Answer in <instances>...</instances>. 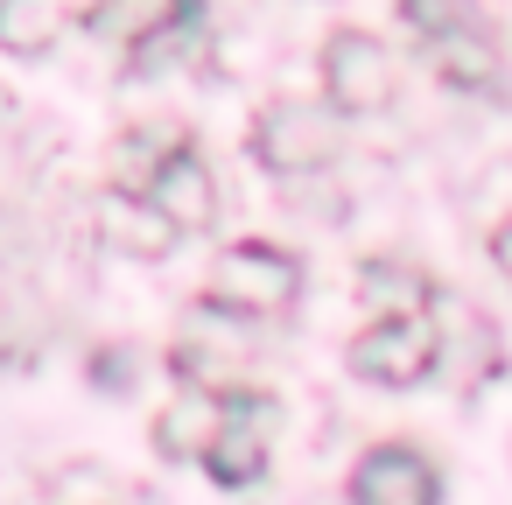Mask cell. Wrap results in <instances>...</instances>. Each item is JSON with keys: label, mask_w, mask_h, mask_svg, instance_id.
I'll list each match as a JSON object with an SVG mask.
<instances>
[{"label": "cell", "mask_w": 512, "mask_h": 505, "mask_svg": "<svg viewBox=\"0 0 512 505\" xmlns=\"http://www.w3.org/2000/svg\"><path fill=\"white\" fill-rule=\"evenodd\" d=\"M400 22L421 36L428 64L442 85L456 92H491L505 78V57H498V36L484 29V15L470 0H400Z\"/></svg>", "instance_id": "6da1fadb"}, {"label": "cell", "mask_w": 512, "mask_h": 505, "mask_svg": "<svg viewBox=\"0 0 512 505\" xmlns=\"http://www.w3.org/2000/svg\"><path fill=\"white\" fill-rule=\"evenodd\" d=\"M302 295V260L267 246V239H239L211 260V288L204 302L232 309V316H281L288 302Z\"/></svg>", "instance_id": "7a4b0ae2"}, {"label": "cell", "mask_w": 512, "mask_h": 505, "mask_svg": "<svg viewBox=\"0 0 512 505\" xmlns=\"http://www.w3.org/2000/svg\"><path fill=\"white\" fill-rule=\"evenodd\" d=\"M393 85H400V71H393V57H386L379 36L337 29V36L323 43V92H330V113L372 120V113L393 106Z\"/></svg>", "instance_id": "3957f363"}, {"label": "cell", "mask_w": 512, "mask_h": 505, "mask_svg": "<svg viewBox=\"0 0 512 505\" xmlns=\"http://www.w3.org/2000/svg\"><path fill=\"white\" fill-rule=\"evenodd\" d=\"M435 323L428 316H372L358 337H351V351H344V365L365 379V386H414V379H428L435 372Z\"/></svg>", "instance_id": "277c9868"}, {"label": "cell", "mask_w": 512, "mask_h": 505, "mask_svg": "<svg viewBox=\"0 0 512 505\" xmlns=\"http://www.w3.org/2000/svg\"><path fill=\"white\" fill-rule=\"evenodd\" d=\"M141 197H148L176 232H211V225H218V176H211V162H204L190 141H162V155H155Z\"/></svg>", "instance_id": "5b68a950"}, {"label": "cell", "mask_w": 512, "mask_h": 505, "mask_svg": "<svg viewBox=\"0 0 512 505\" xmlns=\"http://www.w3.org/2000/svg\"><path fill=\"white\" fill-rule=\"evenodd\" d=\"M267 428H274V400L253 393V386H232V393H225V428L211 435L204 470H211L225 491L260 484V477H267Z\"/></svg>", "instance_id": "8992f818"}, {"label": "cell", "mask_w": 512, "mask_h": 505, "mask_svg": "<svg viewBox=\"0 0 512 505\" xmlns=\"http://www.w3.org/2000/svg\"><path fill=\"white\" fill-rule=\"evenodd\" d=\"M253 148H260V162L281 169V176L323 169V162L337 155V113L302 106V99H274V106L260 113V127H253Z\"/></svg>", "instance_id": "52a82bcc"}, {"label": "cell", "mask_w": 512, "mask_h": 505, "mask_svg": "<svg viewBox=\"0 0 512 505\" xmlns=\"http://www.w3.org/2000/svg\"><path fill=\"white\" fill-rule=\"evenodd\" d=\"M351 505H442V477L414 442H379L351 470Z\"/></svg>", "instance_id": "ba28073f"}, {"label": "cell", "mask_w": 512, "mask_h": 505, "mask_svg": "<svg viewBox=\"0 0 512 505\" xmlns=\"http://www.w3.org/2000/svg\"><path fill=\"white\" fill-rule=\"evenodd\" d=\"M92 8H99V0H0V50H8V57H43Z\"/></svg>", "instance_id": "9c48e42d"}, {"label": "cell", "mask_w": 512, "mask_h": 505, "mask_svg": "<svg viewBox=\"0 0 512 505\" xmlns=\"http://www.w3.org/2000/svg\"><path fill=\"white\" fill-rule=\"evenodd\" d=\"M253 358V344L239 337V330H225V337H211L204 330V309L190 316V330L176 337V372L190 379V386H204V393H225L232 386V372Z\"/></svg>", "instance_id": "30bf717a"}, {"label": "cell", "mask_w": 512, "mask_h": 505, "mask_svg": "<svg viewBox=\"0 0 512 505\" xmlns=\"http://www.w3.org/2000/svg\"><path fill=\"white\" fill-rule=\"evenodd\" d=\"M225 393H232V386H225ZM225 393H204V386L176 393V407L155 421L162 456H204V449H211V435L225 428Z\"/></svg>", "instance_id": "8fae6325"}, {"label": "cell", "mask_w": 512, "mask_h": 505, "mask_svg": "<svg viewBox=\"0 0 512 505\" xmlns=\"http://www.w3.org/2000/svg\"><path fill=\"white\" fill-rule=\"evenodd\" d=\"M197 36H204V0H169L162 22L134 36V57H127V64H134V71H162V64H176Z\"/></svg>", "instance_id": "7c38bea8"}, {"label": "cell", "mask_w": 512, "mask_h": 505, "mask_svg": "<svg viewBox=\"0 0 512 505\" xmlns=\"http://www.w3.org/2000/svg\"><path fill=\"white\" fill-rule=\"evenodd\" d=\"M358 302L372 316H428L435 288L414 274V267H393V260H365V281H358Z\"/></svg>", "instance_id": "4fadbf2b"}, {"label": "cell", "mask_w": 512, "mask_h": 505, "mask_svg": "<svg viewBox=\"0 0 512 505\" xmlns=\"http://www.w3.org/2000/svg\"><path fill=\"white\" fill-rule=\"evenodd\" d=\"M106 218H113V239H120L127 253H141V260H155V253L176 246V225H169L148 197H134V190H113V197H106Z\"/></svg>", "instance_id": "5bb4252c"}, {"label": "cell", "mask_w": 512, "mask_h": 505, "mask_svg": "<svg viewBox=\"0 0 512 505\" xmlns=\"http://www.w3.org/2000/svg\"><path fill=\"white\" fill-rule=\"evenodd\" d=\"M491 260H498V267H505V274H512V218H505V225H498V232H491Z\"/></svg>", "instance_id": "9a60e30c"}]
</instances>
